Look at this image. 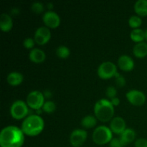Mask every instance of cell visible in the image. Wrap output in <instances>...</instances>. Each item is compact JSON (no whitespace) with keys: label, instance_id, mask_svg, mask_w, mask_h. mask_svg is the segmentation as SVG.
<instances>
[{"label":"cell","instance_id":"obj_5","mask_svg":"<svg viewBox=\"0 0 147 147\" xmlns=\"http://www.w3.org/2000/svg\"><path fill=\"white\" fill-rule=\"evenodd\" d=\"M28 106L23 100H16L10 108V114L13 119L20 120L26 117L28 114Z\"/></svg>","mask_w":147,"mask_h":147},{"label":"cell","instance_id":"obj_33","mask_svg":"<svg viewBox=\"0 0 147 147\" xmlns=\"http://www.w3.org/2000/svg\"><path fill=\"white\" fill-rule=\"evenodd\" d=\"M47 5H48V7H48L49 9H51V8L53 9V4H52V3H49V4H47Z\"/></svg>","mask_w":147,"mask_h":147},{"label":"cell","instance_id":"obj_31","mask_svg":"<svg viewBox=\"0 0 147 147\" xmlns=\"http://www.w3.org/2000/svg\"><path fill=\"white\" fill-rule=\"evenodd\" d=\"M111 104L113 105V106H119V103H120V100H119V98L116 97V98H113L111 99Z\"/></svg>","mask_w":147,"mask_h":147},{"label":"cell","instance_id":"obj_28","mask_svg":"<svg viewBox=\"0 0 147 147\" xmlns=\"http://www.w3.org/2000/svg\"><path fill=\"white\" fill-rule=\"evenodd\" d=\"M135 147H147V139H139L135 142Z\"/></svg>","mask_w":147,"mask_h":147},{"label":"cell","instance_id":"obj_32","mask_svg":"<svg viewBox=\"0 0 147 147\" xmlns=\"http://www.w3.org/2000/svg\"><path fill=\"white\" fill-rule=\"evenodd\" d=\"M51 96H52V93L50 91H49V90H45V91L44 93L45 97H46L47 98H50Z\"/></svg>","mask_w":147,"mask_h":147},{"label":"cell","instance_id":"obj_21","mask_svg":"<svg viewBox=\"0 0 147 147\" xmlns=\"http://www.w3.org/2000/svg\"><path fill=\"white\" fill-rule=\"evenodd\" d=\"M97 119L93 116H86L82 119L81 125L85 129H91L96 126Z\"/></svg>","mask_w":147,"mask_h":147},{"label":"cell","instance_id":"obj_25","mask_svg":"<svg viewBox=\"0 0 147 147\" xmlns=\"http://www.w3.org/2000/svg\"><path fill=\"white\" fill-rule=\"evenodd\" d=\"M31 9L35 14H41L44 11V6L40 2H34L32 4Z\"/></svg>","mask_w":147,"mask_h":147},{"label":"cell","instance_id":"obj_7","mask_svg":"<svg viewBox=\"0 0 147 147\" xmlns=\"http://www.w3.org/2000/svg\"><path fill=\"white\" fill-rule=\"evenodd\" d=\"M117 73V67L112 62H104L98 68V76L103 80L111 78Z\"/></svg>","mask_w":147,"mask_h":147},{"label":"cell","instance_id":"obj_26","mask_svg":"<svg viewBox=\"0 0 147 147\" xmlns=\"http://www.w3.org/2000/svg\"><path fill=\"white\" fill-rule=\"evenodd\" d=\"M106 96L108 98H109L110 99L116 97V95H117V90L113 86H109L106 89Z\"/></svg>","mask_w":147,"mask_h":147},{"label":"cell","instance_id":"obj_12","mask_svg":"<svg viewBox=\"0 0 147 147\" xmlns=\"http://www.w3.org/2000/svg\"><path fill=\"white\" fill-rule=\"evenodd\" d=\"M110 129L113 133L121 134L126 129V124L124 119L119 116L113 118L111 121Z\"/></svg>","mask_w":147,"mask_h":147},{"label":"cell","instance_id":"obj_14","mask_svg":"<svg viewBox=\"0 0 147 147\" xmlns=\"http://www.w3.org/2000/svg\"><path fill=\"white\" fill-rule=\"evenodd\" d=\"M29 58L32 63L39 64L43 63L45 60L46 55L43 50L38 48H34L30 51L29 54Z\"/></svg>","mask_w":147,"mask_h":147},{"label":"cell","instance_id":"obj_20","mask_svg":"<svg viewBox=\"0 0 147 147\" xmlns=\"http://www.w3.org/2000/svg\"><path fill=\"white\" fill-rule=\"evenodd\" d=\"M130 37L134 42L136 43H140L145 40L144 31L142 29H134L130 34Z\"/></svg>","mask_w":147,"mask_h":147},{"label":"cell","instance_id":"obj_8","mask_svg":"<svg viewBox=\"0 0 147 147\" xmlns=\"http://www.w3.org/2000/svg\"><path fill=\"white\" fill-rule=\"evenodd\" d=\"M51 38V32L47 27H40L37 29L34 33V40L39 45H44L48 42Z\"/></svg>","mask_w":147,"mask_h":147},{"label":"cell","instance_id":"obj_10","mask_svg":"<svg viewBox=\"0 0 147 147\" xmlns=\"http://www.w3.org/2000/svg\"><path fill=\"white\" fill-rule=\"evenodd\" d=\"M87 132L83 129H76L71 133L70 142L73 147L81 146L87 139Z\"/></svg>","mask_w":147,"mask_h":147},{"label":"cell","instance_id":"obj_17","mask_svg":"<svg viewBox=\"0 0 147 147\" xmlns=\"http://www.w3.org/2000/svg\"><path fill=\"white\" fill-rule=\"evenodd\" d=\"M24 80L22 74L18 72H12L7 76V83L11 86H17L21 84Z\"/></svg>","mask_w":147,"mask_h":147},{"label":"cell","instance_id":"obj_23","mask_svg":"<svg viewBox=\"0 0 147 147\" xmlns=\"http://www.w3.org/2000/svg\"><path fill=\"white\" fill-rule=\"evenodd\" d=\"M142 20L139 16H132L129 20V24L131 28L139 29V27L142 25Z\"/></svg>","mask_w":147,"mask_h":147},{"label":"cell","instance_id":"obj_22","mask_svg":"<svg viewBox=\"0 0 147 147\" xmlns=\"http://www.w3.org/2000/svg\"><path fill=\"white\" fill-rule=\"evenodd\" d=\"M70 51L68 47L64 45H60L56 50V55L61 59H66L69 57Z\"/></svg>","mask_w":147,"mask_h":147},{"label":"cell","instance_id":"obj_4","mask_svg":"<svg viewBox=\"0 0 147 147\" xmlns=\"http://www.w3.org/2000/svg\"><path fill=\"white\" fill-rule=\"evenodd\" d=\"M113 132L106 126H98L93 133V140L98 145H103L111 142L113 139Z\"/></svg>","mask_w":147,"mask_h":147},{"label":"cell","instance_id":"obj_30","mask_svg":"<svg viewBox=\"0 0 147 147\" xmlns=\"http://www.w3.org/2000/svg\"><path fill=\"white\" fill-rule=\"evenodd\" d=\"M116 83L119 87L122 88L126 84V80H125L124 77H123L122 76H119V77L116 78Z\"/></svg>","mask_w":147,"mask_h":147},{"label":"cell","instance_id":"obj_15","mask_svg":"<svg viewBox=\"0 0 147 147\" xmlns=\"http://www.w3.org/2000/svg\"><path fill=\"white\" fill-rule=\"evenodd\" d=\"M13 22L11 16L3 13L0 17V29L2 32H7L12 29Z\"/></svg>","mask_w":147,"mask_h":147},{"label":"cell","instance_id":"obj_27","mask_svg":"<svg viewBox=\"0 0 147 147\" xmlns=\"http://www.w3.org/2000/svg\"><path fill=\"white\" fill-rule=\"evenodd\" d=\"M34 40L32 38H26L25 40H24V42H23V45H24V47H25L26 49H32L33 48L34 45Z\"/></svg>","mask_w":147,"mask_h":147},{"label":"cell","instance_id":"obj_2","mask_svg":"<svg viewBox=\"0 0 147 147\" xmlns=\"http://www.w3.org/2000/svg\"><path fill=\"white\" fill-rule=\"evenodd\" d=\"M44 126L42 118L38 115H30L23 121L21 129L25 135L35 136L42 133Z\"/></svg>","mask_w":147,"mask_h":147},{"label":"cell","instance_id":"obj_24","mask_svg":"<svg viewBox=\"0 0 147 147\" xmlns=\"http://www.w3.org/2000/svg\"><path fill=\"white\" fill-rule=\"evenodd\" d=\"M56 105L53 101H46L45 102L42 106V111L47 113H51L55 111Z\"/></svg>","mask_w":147,"mask_h":147},{"label":"cell","instance_id":"obj_6","mask_svg":"<svg viewBox=\"0 0 147 147\" xmlns=\"http://www.w3.org/2000/svg\"><path fill=\"white\" fill-rule=\"evenodd\" d=\"M45 103L44 94L38 90L30 92L27 97V104L30 109L40 110Z\"/></svg>","mask_w":147,"mask_h":147},{"label":"cell","instance_id":"obj_19","mask_svg":"<svg viewBox=\"0 0 147 147\" xmlns=\"http://www.w3.org/2000/svg\"><path fill=\"white\" fill-rule=\"evenodd\" d=\"M134 10L139 16H147V0H138L134 4Z\"/></svg>","mask_w":147,"mask_h":147},{"label":"cell","instance_id":"obj_34","mask_svg":"<svg viewBox=\"0 0 147 147\" xmlns=\"http://www.w3.org/2000/svg\"><path fill=\"white\" fill-rule=\"evenodd\" d=\"M144 34H145V40L147 41V29L144 31Z\"/></svg>","mask_w":147,"mask_h":147},{"label":"cell","instance_id":"obj_3","mask_svg":"<svg viewBox=\"0 0 147 147\" xmlns=\"http://www.w3.org/2000/svg\"><path fill=\"white\" fill-rule=\"evenodd\" d=\"M94 113L98 120L101 122H108L113 119L114 106L106 99L98 100L94 106Z\"/></svg>","mask_w":147,"mask_h":147},{"label":"cell","instance_id":"obj_9","mask_svg":"<svg viewBox=\"0 0 147 147\" xmlns=\"http://www.w3.org/2000/svg\"><path fill=\"white\" fill-rule=\"evenodd\" d=\"M126 96L129 103L134 106H141L146 101V96L140 90H131L126 93Z\"/></svg>","mask_w":147,"mask_h":147},{"label":"cell","instance_id":"obj_13","mask_svg":"<svg viewBox=\"0 0 147 147\" xmlns=\"http://www.w3.org/2000/svg\"><path fill=\"white\" fill-rule=\"evenodd\" d=\"M118 65L119 68L125 72L131 71L134 67V60L129 55H121L118 60Z\"/></svg>","mask_w":147,"mask_h":147},{"label":"cell","instance_id":"obj_1","mask_svg":"<svg viewBox=\"0 0 147 147\" xmlns=\"http://www.w3.org/2000/svg\"><path fill=\"white\" fill-rule=\"evenodd\" d=\"M24 142V134L15 126L4 128L0 133L1 147H22Z\"/></svg>","mask_w":147,"mask_h":147},{"label":"cell","instance_id":"obj_16","mask_svg":"<svg viewBox=\"0 0 147 147\" xmlns=\"http://www.w3.org/2000/svg\"><path fill=\"white\" fill-rule=\"evenodd\" d=\"M135 138H136V132L134 131V130L131 129H126L121 134V138L119 139L124 146L131 143L134 140Z\"/></svg>","mask_w":147,"mask_h":147},{"label":"cell","instance_id":"obj_18","mask_svg":"<svg viewBox=\"0 0 147 147\" xmlns=\"http://www.w3.org/2000/svg\"><path fill=\"white\" fill-rule=\"evenodd\" d=\"M133 53L135 57L138 58H144L147 56V43L142 42L137 43L133 48Z\"/></svg>","mask_w":147,"mask_h":147},{"label":"cell","instance_id":"obj_11","mask_svg":"<svg viewBox=\"0 0 147 147\" xmlns=\"http://www.w3.org/2000/svg\"><path fill=\"white\" fill-rule=\"evenodd\" d=\"M44 24L47 28L55 29L60 24V18L58 14L53 11H46L42 17Z\"/></svg>","mask_w":147,"mask_h":147},{"label":"cell","instance_id":"obj_29","mask_svg":"<svg viewBox=\"0 0 147 147\" xmlns=\"http://www.w3.org/2000/svg\"><path fill=\"white\" fill-rule=\"evenodd\" d=\"M110 147H123V145L120 139H113L110 142Z\"/></svg>","mask_w":147,"mask_h":147}]
</instances>
